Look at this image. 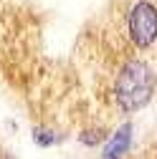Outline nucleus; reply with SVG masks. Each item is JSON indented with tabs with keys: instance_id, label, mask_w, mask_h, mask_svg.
Listing matches in <instances>:
<instances>
[{
	"instance_id": "1",
	"label": "nucleus",
	"mask_w": 157,
	"mask_h": 159,
	"mask_svg": "<svg viewBox=\"0 0 157 159\" xmlns=\"http://www.w3.org/2000/svg\"><path fill=\"white\" fill-rule=\"evenodd\" d=\"M157 73L145 58H127L114 78V104L122 114H137L155 98Z\"/></svg>"
},
{
	"instance_id": "2",
	"label": "nucleus",
	"mask_w": 157,
	"mask_h": 159,
	"mask_svg": "<svg viewBox=\"0 0 157 159\" xmlns=\"http://www.w3.org/2000/svg\"><path fill=\"white\" fill-rule=\"evenodd\" d=\"M124 28L132 48L150 51L157 43V5L152 0H134L127 10Z\"/></svg>"
},
{
	"instance_id": "3",
	"label": "nucleus",
	"mask_w": 157,
	"mask_h": 159,
	"mask_svg": "<svg viewBox=\"0 0 157 159\" xmlns=\"http://www.w3.org/2000/svg\"><path fill=\"white\" fill-rule=\"evenodd\" d=\"M132 142H134V124L132 121L119 124L102 144V159H124L132 149Z\"/></svg>"
},
{
	"instance_id": "4",
	"label": "nucleus",
	"mask_w": 157,
	"mask_h": 159,
	"mask_svg": "<svg viewBox=\"0 0 157 159\" xmlns=\"http://www.w3.org/2000/svg\"><path fill=\"white\" fill-rule=\"evenodd\" d=\"M109 129L107 126H96V124H91V126H84L81 131H78V142H81L84 147H89V149H94V147H102L107 139H109Z\"/></svg>"
},
{
	"instance_id": "5",
	"label": "nucleus",
	"mask_w": 157,
	"mask_h": 159,
	"mask_svg": "<svg viewBox=\"0 0 157 159\" xmlns=\"http://www.w3.org/2000/svg\"><path fill=\"white\" fill-rule=\"evenodd\" d=\"M31 136H33L36 147H41V149H48V147L58 144V142H61V139H64V136L58 134L56 129H51V126H46V124H38V126H33Z\"/></svg>"
}]
</instances>
